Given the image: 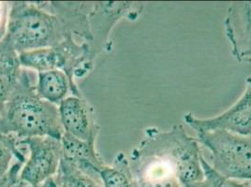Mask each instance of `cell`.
<instances>
[{
	"label": "cell",
	"instance_id": "cell-12",
	"mask_svg": "<svg viewBox=\"0 0 251 187\" xmlns=\"http://www.w3.org/2000/svg\"><path fill=\"white\" fill-rule=\"evenodd\" d=\"M53 179L59 187H104L100 176L85 172L65 158Z\"/></svg>",
	"mask_w": 251,
	"mask_h": 187
},
{
	"label": "cell",
	"instance_id": "cell-1",
	"mask_svg": "<svg viewBox=\"0 0 251 187\" xmlns=\"http://www.w3.org/2000/svg\"><path fill=\"white\" fill-rule=\"evenodd\" d=\"M199 144L182 125L147 128L128 161L133 187H188L201 181Z\"/></svg>",
	"mask_w": 251,
	"mask_h": 187
},
{
	"label": "cell",
	"instance_id": "cell-3",
	"mask_svg": "<svg viewBox=\"0 0 251 187\" xmlns=\"http://www.w3.org/2000/svg\"><path fill=\"white\" fill-rule=\"evenodd\" d=\"M4 38L18 53L61 45L74 35L62 18L47 5L13 2Z\"/></svg>",
	"mask_w": 251,
	"mask_h": 187
},
{
	"label": "cell",
	"instance_id": "cell-18",
	"mask_svg": "<svg viewBox=\"0 0 251 187\" xmlns=\"http://www.w3.org/2000/svg\"><path fill=\"white\" fill-rule=\"evenodd\" d=\"M11 187H36V186H34V185H31V184H29V183H27V182H25V181H24V180H22L21 178H19L15 183H14V185L12 186Z\"/></svg>",
	"mask_w": 251,
	"mask_h": 187
},
{
	"label": "cell",
	"instance_id": "cell-9",
	"mask_svg": "<svg viewBox=\"0 0 251 187\" xmlns=\"http://www.w3.org/2000/svg\"><path fill=\"white\" fill-rule=\"evenodd\" d=\"M95 140L96 138L82 140L64 132L61 138L63 158L91 175L100 176V171L106 165L96 152Z\"/></svg>",
	"mask_w": 251,
	"mask_h": 187
},
{
	"label": "cell",
	"instance_id": "cell-14",
	"mask_svg": "<svg viewBox=\"0 0 251 187\" xmlns=\"http://www.w3.org/2000/svg\"><path fill=\"white\" fill-rule=\"evenodd\" d=\"M27 148L19 139L0 133V179L10 170L13 160L26 161Z\"/></svg>",
	"mask_w": 251,
	"mask_h": 187
},
{
	"label": "cell",
	"instance_id": "cell-15",
	"mask_svg": "<svg viewBox=\"0 0 251 187\" xmlns=\"http://www.w3.org/2000/svg\"><path fill=\"white\" fill-rule=\"evenodd\" d=\"M201 165L203 172L202 180L188 187H251L250 185L221 175L211 166L208 161L202 156L201 157Z\"/></svg>",
	"mask_w": 251,
	"mask_h": 187
},
{
	"label": "cell",
	"instance_id": "cell-4",
	"mask_svg": "<svg viewBox=\"0 0 251 187\" xmlns=\"http://www.w3.org/2000/svg\"><path fill=\"white\" fill-rule=\"evenodd\" d=\"M195 132L198 142L209 150V164L215 170L233 180H251V134L222 129Z\"/></svg>",
	"mask_w": 251,
	"mask_h": 187
},
{
	"label": "cell",
	"instance_id": "cell-8",
	"mask_svg": "<svg viewBox=\"0 0 251 187\" xmlns=\"http://www.w3.org/2000/svg\"><path fill=\"white\" fill-rule=\"evenodd\" d=\"M64 132L82 140L97 137L92 110L81 95H69L58 106Z\"/></svg>",
	"mask_w": 251,
	"mask_h": 187
},
{
	"label": "cell",
	"instance_id": "cell-2",
	"mask_svg": "<svg viewBox=\"0 0 251 187\" xmlns=\"http://www.w3.org/2000/svg\"><path fill=\"white\" fill-rule=\"evenodd\" d=\"M0 133L19 140L51 137L61 140L64 129L58 106L43 100L23 70L21 79L0 115Z\"/></svg>",
	"mask_w": 251,
	"mask_h": 187
},
{
	"label": "cell",
	"instance_id": "cell-10",
	"mask_svg": "<svg viewBox=\"0 0 251 187\" xmlns=\"http://www.w3.org/2000/svg\"><path fill=\"white\" fill-rule=\"evenodd\" d=\"M35 89L43 100L56 106H59L69 96L70 92L73 93V95H81L77 85L72 82L66 73L59 70L38 73Z\"/></svg>",
	"mask_w": 251,
	"mask_h": 187
},
{
	"label": "cell",
	"instance_id": "cell-6",
	"mask_svg": "<svg viewBox=\"0 0 251 187\" xmlns=\"http://www.w3.org/2000/svg\"><path fill=\"white\" fill-rule=\"evenodd\" d=\"M184 120L192 129H222L239 135L251 134V77L246 80V88L240 98L227 111L213 118L201 119L193 114H187Z\"/></svg>",
	"mask_w": 251,
	"mask_h": 187
},
{
	"label": "cell",
	"instance_id": "cell-7",
	"mask_svg": "<svg viewBox=\"0 0 251 187\" xmlns=\"http://www.w3.org/2000/svg\"><path fill=\"white\" fill-rule=\"evenodd\" d=\"M224 30L238 62H251V2H235L228 9Z\"/></svg>",
	"mask_w": 251,
	"mask_h": 187
},
{
	"label": "cell",
	"instance_id": "cell-13",
	"mask_svg": "<svg viewBox=\"0 0 251 187\" xmlns=\"http://www.w3.org/2000/svg\"><path fill=\"white\" fill-rule=\"evenodd\" d=\"M104 187H133L129 163L124 154L119 153L112 166H106L100 171Z\"/></svg>",
	"mask_w": 251,
	"mask_h": 187
},
{
	"label": "cell",
	"instance_id": "cell-19",
	"mask_svg": "<svg viewBox=\"0 0 251 187\" xmlns=\"http://www.w3.org/2000/svg\"><path fill=\"white\" fill-rule=\"evenodd\" d=\"M3 106H4V104L0 103V115H1V112H2V109H3Z\"/></svg>",
	"mask_w": 251,
	"mask_h": 187
},
{
	"label": "cell",
	"instance_id": "cell-20",
	"mask_svg": "<svg viewBox=\"0 0 251 187\" xmlns=\"http://www.w3.org/2000/svg\"></svg>",
	"mask_w": 251,
	"mask_h": 187
},
{
	"label": "cell",
	"instance_id": "cell-16",
	"mask_svg": "<svg viewBox=\"0 0 251 187\" xmlns=\"http://www.w3.org/2000/svg\"><path fill=\"white\" fill-rule=\"evenodd\" d=\"M25 163V161L23 160L15 161L10 168V170L8 171V173L0 179V187H12L14 183L20 178V172Z\"/></svg>",
	"mask_w": 251,
	"mask_h": 187
},
{
	"label": "cell",
	"instance_id": "cell-17",
	"mask_svg": "<svg viewBox=\"0 0 251 187\" xmlns=\"http://www.w3.org/2000/svg\"><path fill=\"white\" fill-rule=\"evenodd\" d=\"M7 23H8L7 5L5 6L4 3H0V36L2 38H4V36L6 34L7 26H5V24L7 25ZM0 41H1V39H0Z\"/></svg>",
	"mask_w": 251,
	"mask_h": 187
},
{
	"label": "cell",
	"instance_id": "cell-11",
	"mask_svg": "<svg viewBox=\"0 0 251 187\" xmlns=\"http://www.w3.org/2000/svg\"><path fill=\"white\" fill-rule=\"evenodd\" d=\"M19 53L5 38L0 41V103L4 104L11 96L21 79Z\"/></svg>",
	"mask_w": 251,
	"mask_h": 187
},
{
	"label": "cell",
	"instance_id": "cell-5",
	"mask_svg": "<svg viewBox=\"0 0 251 187\" xmlns=\"http://www.w3.org/2000/svg\"><path fill=\"white\" fill-rule=\"evenodd\" d=\"M26 146L28 158L22 167V180L41 187L56 175L63 158L61 140L51 137H33L20 140Z\"/></svg>",
	"mask_w": 251,
	"mask_h": 187
}]
</instances>
